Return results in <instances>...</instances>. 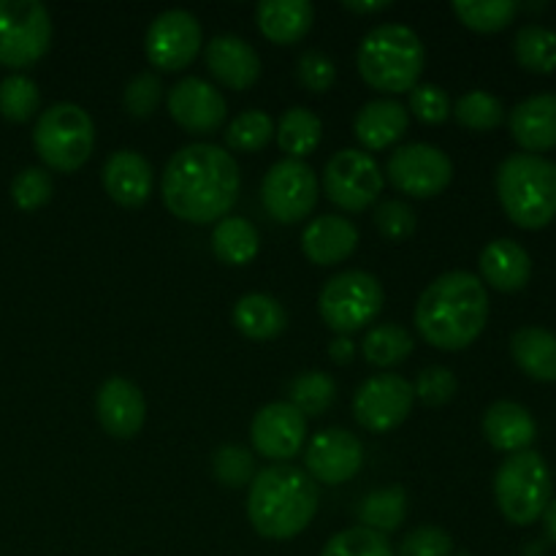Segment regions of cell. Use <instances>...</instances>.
<instances>
[{
	"mask_svg": "<svg viewBox=\"0 0 556 556\" xmlns=\"http://www.w3.org/2000/svg\"><path fill=\"white\" fill-rule=\"evenodd\" d=\"M239 166L231 152L217 144H188L163 168L161 195L179 220L206 226L223 220L239 195Z\"/></svg>",
	"mask_w": 556,
	"mask_h": 556,
	"instance_id": "cell-1",
	"label": "cell"
},
{
	"mask_svg": "<svg viewBox=\"0 0 556 556\" xmlns=\"http://www.w3.org/2000/svg\"><path fill=\"white\" fill-rule=\"evenodd\" d=\"M486 286L470 271H445L418 296L416 326L424 340L440 351L470 348L486 329Z\"/></svg>",
	"mask_w": 556,
	"mask_h": 556,
	"instance_id": "cell-2",
	"label": "cell"
},
{
	"mask_svg": "<svg viewBox=\"0 0 556 556\" xmlns=\"http://www.w3.org/2000/svg\"><path fill=\"white\" fill-rule=\"evenodd\" d=\"M320 505L318 483L293 465H271L250 483L248 519L261 538L291 541L309 527Z\"/></svg>",
	"mask_w": 556,
	"mask_h": 556,
	"instance_id": "cell-3",
	"label": "cell"
},
{
	"mask_svg": "<svg viewBox=\"0 0 556 556\" xmlns=\"http://www.w3.org/2000/svg\"><path fill=\"white\" fill-rule=\"evenodd\" d=\"M424 63L427 49L421 38L400 22L372 27L358 43V74L378 92H410L421 79Z\"/></svg>",
	"mask_w": 556,
	"mask_h": 556,
	"instance_id": "cell-4",
	"label": "cell"
},
{
	"mask_svg": "<svg viewBox=\"0 0 556 556\" xmlns=\"http://www.w3.org/2000/svg\"><path fill=\"white\" fill-rule=\"evenodd\" d=\"M497 195L516 226L546 228L556 217V163L532 152L505 157L497 168Z\"/></svg>",
	"mask_w": 556,
	"mask_h": 556,
	"instance_id": "cell-5",
	"label": "cell"
},
{
	"mask_svg": "<svg viewBox=\"0 0 556 556\" xmlns=\"http://www.w3.org/2000/svg\"><path fill=\"white\" fill-rule=\"evenodd\" d=\"M552 494V472L543 456L532 448L505 456L494 476V500L500 514L516 527L535 525L546 514Z\"/></svg>",
	"mask_w": 556,
	"mask_h": 556,
	"instance_id": "cell-6",
	"label": "cell"
},
{
	"mask_svg": "<svg viewBox=\"0 0 556 556\" xmlns=\"http://www.w3.org/2000/svg\"><path fill=\"white\" fill-rule=\"evenodd\" d=\"M33 147L49 168L71 174L85 166L96 147L92 117L76 103H54L43 109L33 128Z\"/></svg>",
	"mask_w": 556,
	"mask_h": 556,
	"instance_id": "cell-7",
	"label": "cell"
},
{
	"mask_svg": "<svg viewBox=\"0 0 556 556\" xmlns=\"http://www.w3.org/2000/svg\"><path fill=\"white\" fill-rule=\"evenodd\" d=\"M383 302L386 293L378 277L362 269H348L326 282L318 296V309L326 326L340 337H348L372 324L383 309Z\"/></svg>",
	"mask_w": 556,
	"mask_h": 556,
	"instance_id": "cell-8",
	"label": "cell"
},
{
	"mask_svg": "<svg viewBox=\"0 0 556 556\" xmlns=\"http://www.w3.org/2000/svg\"><path fill=\"white\" fill-rule=\"evenodd\" d=\"M52 43V16L38 0H0V65L30 68Z\"/></svg>",
	"mask_w": 556,
	"mask_h": 556,
	"instance_id": "cell-9",
	"label": "cell"
},
{
	"mask_svg": "<svg viewBox=\"0 0 556 556\" xmlns=\"http://www.w3.org/2000/svg\"><path fill=\"white\" fill-rule=\"evenodd\" d=\"M383 168L369 152L340 150L324 168V193L345 212H364L383 193Z\"/></svg>",
	"mask_w": 556,
	"mask_h": 556,
	"instance_id": "cell-10",
	"label": "cell"
},
{
	"mask_svg": "<svg viewBox=\"0 0 556 556\" xmlns=\"http://www.w3.org/2000/svg\"><path fill=\"white\" fill-rule=\"evenodd\" d=\"M318 177L304 161L282 157L266 172L261 182V201L277 223L304 220L318 204Z\"/></svg>",
	"mask_w": 556,
	"mask_h": 556,
	"instance_id": "cell-11",
	"label": "cell"
},
{
	"mask_svg": "<svg viewBox=\"0 0 556 556\" xmlns=\"http://www.w3.org/2000/svg\"><path fill=\"white\" fill-rule=\"evenodd\" d=\"M391 185L413 199H434L454 179V163L434 144H405L391 152L386 163Z\"/></svg>",
	"mask_w": 556,
	"mask_h": 556,
	"instance_id": "cell-12",
	"label": "cell"
},
{
	"mask_svg": "<svg viewBox=\"0 0 556 556\" xmlns=\"http://www.w3.org/2000/svg\"><path fill=\"white\" fill-rule=\"evenodd\" d=\"M413 383L402 375L383 372L364 380L353 396V416L369 432H391L407 421L413 410Z\"/></svg>",
	"mask_w": 556,
	"mask_h": 556,
	"instance_id": "cell-13",
	"label": "cell"
},
{
	"mask_svg": "<svg viewBox=\"0 0 556 556\" xmlns=\"http://www.w3.org/2000/svg\"><path fill=\"white\" fill-rule=\"evenodd\" d=\"M201 38V25L190 11L168 9L157 14L147 30V60L161 71H182L199 54Z\"/></svg>",
	"mask_w": 556,
	"mask_h": 556,
	"instance_id": "cell-14",
	"label": "cell"
},
{
	"mask_svg": "<svg viewBox=\"0 0 556 556\" xmlns=\"http://www.w3.org/2000/svg\"><path fill=\"white\" fill-rule=\"evenodd\" d=\"M304 465H307V476L315 483L340 486V483L356 478L358 470H362V440L348 432V429H324L307 445Z\"/></svg>",
	"mask_w": 556,
	"mask_h": 556,
	"instance_id": "cell-15",
	"label": "cell"
},
{
	"mask_svg": "<svg viewBox=\"0 0 556 556\" xmlns=\"http://www.w3.org/2000/svg\"><path fill=\"white\" fill-rule=\"evenodd\" d=\"M250 438L261 456L288 462L302 451L304 438H307V418L291 402H271L255 413Z\"/></svg>",
	"mask_w": 556,
	"mask_h": 556,
	"instance_id": "cell-16",
	"label": "cell"
},
{
	"mask_svg": "<svg viewBox=\"0 0 556 556\" xmlns=\"http://www.w3.org/2000/svg\"><path fill=\"white\" fill-rule=\"evenodd\" d=\"M168 114L188 134L206 136L226 123L228 106L217 87L199 79V76H188V79L177 81L168 92Z\"/></svg>",
	"mask_w": 556,
	"mask_h": 556,
	"instance_id": "cell-17",
	"label": "cell"
},
{
	"mask_svg": "<svg viewBox=\"0 0 556 556\" xmlns=\"http://www.w3.org/2000/svg\"><path fill=\"white\" fill-rule=\"evenodd\" d=\"M96 416L103 432L117 440H130L141 432L147 418L144 394L128 378H109L98 389Z\"/></svg>",
	"mask_w": 556,
	"mask_h": 556,
	"instance_id": "cell-18",
	"label": "cell"
},
{
	"mask_svg": "<svg viewBox=\"0 0 556 556\" xmlns=\"http://www.w3.org/2000/svg\"><path fill=\"white\" fill-rule=\"evenodd\" d=\"M204 60L210 74L231 90H248L261 76L258 52L244 38L231 33L212 38L204 49Z\"/></svg>",
	"mask_w": 556,
	"mask_h": 556,
	"instance_id": "cell-19",
	"label": "cell"
},
{
	"mask_svg": "<svg viewBox=\"0 0 556 556\" xmlns=\"http://www.w3.org/2000/svg\"><path fill=\"white\" fill-rule=\"evenodd\" d=\"M103 188L114 204L125 210L147 204L152 193V166L144 155L134 150H117L103 163Z\"/></svg>",
	"mask_w": 556,
	"mask_h": 556,
	"instance_id": "cell-20",
	"label": "cell"
},
{
	"mask_svg": "<svg viewBox=\"0 0 556 556\" xmlns=\"http://www.w3.org/2000/svg\"><path fill=\"white\" fill-rule=\"evenodd\" d=\"M508 125L521 150L532 155L552 150L556 147V92H538L516 103Z\"/></svg>",
	"mask_w": 556,
	"mask_h": 556,
	"instance_id": "cell-21",
	"label": "cell"
},
{
	"mask_svg": "<svg viewBox=\"0 0 556 556\" xmlns=\"http://www.w3.org/2000/svg\"><path fill=\"white\" fill-rule=\"evenodd\" d=\"M483 434L492 448L503 454H519V451H530V445L535 443L538 424L525 405L500 400L483 413Z\"/></svg>",
	"mask_w": 556,
	"mask_h": 556,
	"instance_id": "cell-22",
	"label": "cell"
},
{
	"mask_svg": "<svg viewBox=\"0 0 556 556\" xmlns=\"http://www.w3.org/2000/svg\"><path fill=\"white\" fill-rule=\"evenodd\" d=\"M358 228L342 215H320L304 228L302 250L313 264L334 266L356 250Z\"/></svg>",
	"mask_w": 556,
	"mask_h": 556,
	"instance_id": "cell-23",
	"label": "cell"
},
{
	"mask_svg": "<svg viewBox=\"0 0 556 556\" xmlns=\"http://www.w3.org/2000/svg\"><path fill=\"white\" fill-rule=\"evenodd\" d=\"M478 264H481L483 280L503 293L521 291L532 277L530 253L519 242H514V239H494V242H489Z\"/></svg>",
	"mask_w": 556,
	"mask_h": 556,
	"instance_id": "cell-24",
	"label": "cell"
},
{
	"mask_svg": "<svg viewBox=\"0 0 556 556\" xmlns=\"http://www.w3.org/2000/svg\"><path fill=\"white\" fill-rule=\"evenodd\" d=\"M407 125H410L407 106H402L400 101H391V98H383V101H369L358 109L353 130H356V139L362 141L364 150L375 152L400 141L405 136Z\"/></svg>",
	"mask_w": 556,
	"mask_h": 556,
	"instance_id": "cell-25",
	"label": "cell"
},
{
	"mask_svg": "<svg viewBox=\"0 0 556 556\" xmlns=\"http://www.w3.org/2000/svg\"><path fill=\"white\" fill-rule=\"evenodd\" d=\"M261 33L271 43L291 47L309 33L315 22V9L309 0H264L255 9Z\"/></svg>",
	"mask_w": 556,
	"mask_h": 556,
	"instance_id": "cell-26",
	"label": "cell"
},
{
	"mask_svg": "<svg viewBox=\"0 0 556 556\" xmlns=\"http://www.w3.org/2000/svg\"><path fill=\"white\" fill-rule=\"evenodd\" d=\"M510 356L525 375L541 383L556 380V334L543 326H521L510 337Z\"/></svg>",
	"mask_w": 556,
	"mask_h": 556,
	"instance_id": "cell-27",
	"label": "cell"
},
{
	"mask_svg": "<svg viewBox=\"0 0 556 556\" xmlns=\"http://www.w3.org/2000/svg\"><path fill=\"white\" fill-rule=\"evenodd\" d=\"M233 326L248 340L266 342L286 331L288 313L269 293H248V296H242L233 304Z\"/></svg>",
	"mask_w": 556,
	"mask_h": 556,
	"instance_id": "cell-28",
	"label": "cell"
},
{
	"mask_svg": "<svg viewBox=\"0 0 556 556\" xmlns=\"http://www.w3.org/2000/svg\"><path fill=\"white\" fill-rule=\"evenodd\" d=\"M275 134L277 144H280L282 152H288V157L304 161V157L318 150L320 136H324V123H320V117L313 109L293 106L282 114Z\"/></svg>",
	"mask_w": 556,
	"mask_h": 556,
	"instance_id": "cell-29",
	"label": "cell"
},
{
	"mask_svg": "<svg viewBox=\"0 0 556 556\" xmlns=\"http://www.w3.org/2000/svg\"><path fill=\"white\" fill-rule=\"evenodd\" d=\"M258 231L244 217H223L212 231V250L228 266H244L258 255Z\"/></svg>",
	"mask_w": 556,
	"mask_h": 556,
	"instance_id": "cell-30",
	"label": "cell"
},
{
	"mask_svg": "<svg viewBox=\"0 0 556 556\" xmlns=\"http://www.w3.org/2000/svg\"><path fill=\"white\" fill-rule=\"evenodd\" d=\"M407 516V492L402 486H386L378 492L367 494L364 503L358 505V521L367 530L389 535L400 530Z\"/></svg>",
	"mask_w": 556,
	"mask_h": 556,
	"instance_id": "cell-31",
	"label": "cell"
},
{
	"mask_svg": "<svg viewBox=\"0 0 556 556\" xmlns=\"http://www.w3.org/2000/svg\"><path fill=\"white\" fill-rule=\"evenodd\" d=\"M514 54L521 68L532 74H552L556 71V33L535 22L519 27L514 38Z\"/></svg>",
	"mask_w": 556,
	"mask_h": 556,
	"instance_id": "cell-32",
	"label": "cell"
},
{
	"mask_svg": "<svg viewBox=\"0 0 556 556\" xmlns=\"http://www.w3.org/2000/svg\"><path fill=\"white\" fill-rule=\"evenodd\" d=\"M413 337L405 326L400 324H383V326H372V329L364 334L362 351L364 358L375 367H396V364L405 362L407 356L413 353Z\"/></svg>",
	"mask_w": 556,
	"mask_h": 556,
	"instance_id": "cell-33",
	"label": "cell"
},
{
	"mask_svg": "<svg viewBox=\"0 0 556 556\" xmlns=\"http://www.w3.org/2000/svg\"><path fill=\"white\" fill-rule=\"evenodd\" d=\"M456 16L465 27L478 33H497L514 22L519 3L514 0H456Z\"/></svg>",
	"mask_w": 556,
	"mask_h": 556,
	"instance_id": "cell-34",
	"label": "cell"
},
{
	"mask_svg": "<svg viewBox=\"0 0 556 556\" xmlns=\"http://www.w3.org/2000/svg\"><path fill=\"white\" fill-rule=\"evenodd\" d=\"M288 396H291V405L307 416H320V413L329 410L337 400V383L331 375L326 372H304L299 375L296 380L288 389Z\"/></svg>",
	"mask_w": 556,
	"mask_h": 556,
	"instance_id": "cell-35",
	"label": "cell"
},
{
	"mask_svg": "<svg viewBox=\"0 0 556 556\" xmlns=\"http://www.w3.org/2000/svg\"><path fill=\"white\" fill-rule=\"evenodd\" d=\"M275 139V119L261 109L237 114L226 128V144L237 152H258Z\"/></svg>",
	"mask_w": 556,
	"mask_h": 556,
	"instance_id": "cell-36",
	"label": "cell"
},
{
	"mask_svg": "<svg viewBox=\"0 0 556 556\" xmlns=\"http://www.w3.org/2000/svg\"><path fill=\"white\" fill-rule=\"evenodd\" d=\"M451 112H454V117L459 119V125H465L467 130H478V134L494 130L505 119L503 101L486 90L465 92V96L454 103Z\"/></svg>",
	"mask_w": 556,
	"mask_h": 556,
	"instance_id": "cell-37",
	"label": "cell"
},
{
	"mask_svg": "<svg viewBox=\"0 0 556 556\" xmlns=\"http://www.w3.org/2000/svg\"><path fill=\"white\" fill-rule=\"evenodd\" d=\"M38 103L41 92L30 76L14 74L0 81V114L9 123H27L38 112Z\"/></svg>",
	"mask_w": 556,
	"mask_h": 556,
	"instance_id": "cell-38",
	"label": "cell"
},
{
	"mask_svg": "<svg viewBox=\"0 0 556 556\" xmlns=\"http://www.w3.org/2000/svg\"><path fill=\"white\" fill-rule=\"evenodd\" d=\"M320 556H396L391 543L380 532L367 530V527H351L342 530L326 543Z\"/></svg>",
	"mask_w": 556,
	"mask_h": 556,
	"instance_id": "cell-39",
	"label": "cell"
},
{
	"mask_svg": "<svg viewBox=\"0 0 556 556\" xmlns=\"http://www.w3.org/2000/svg\"><path fill=\"white\" fill-rule=\"evenodd\" d=\"M212 470H215V478L223 486L242 489L253 483L255 459L242 445H223V448H217L215 459H212Z\"/></svg>",
	"mask_w": 556,
	"mask_h": 556,
	"instance_id": "cell-40",
	"label": "cell"
},
{
	"mask_svg": "<svg viewBox=\"0 0 556 556\" xmlns=\"http://www.w3.org/2000/svg\"><path fill=\"white\" fill-rule=\"evenodd\" d=\"M52 193V177H49V172H43V168L38 166L25 168V172L16 174L14 182H11V199H14V204L25 212L41 210L43 204H49Z\"/></svg>",
	"mask_w": 556,
	"mask_h": 556,
	"instance_id": "cell-41",
	"label": "cell"
},
{
	"mask_svg": "<svg viewBox=\"0 0 556 556\" xmlns=\"http://www.w3.org/2000/svg\"><path fill=\"white\" fill-rule=\"evenodd\" d=\"M163 98V81L157 74H150V71H141L134 79L125 85L123 92V106L130 117H150L157 106H161Z\"/></svg>",
	"mask_w": 556,
	"mask_h": 556,
	"instance_id": "cell-42",
	"label": "cell"
},
{
	"mask_svg": "<svg viewBox=\"0 0 556 556\" xmlns=\"http://www.w3.org/2000/svg\"><path fill=\"white\" fill-rule=\"evenodd\" d=\"M375 226L386 239L402 242V239H410L416 233V212L407 201L389 199L375 210Z\"/></svg>",
	"mask_w": 556,
	"mask_h": 556,
	"instance_id": "cell-43",
	"label": "cell"
},
{
	"mask_svg": "<svg viewBox=\"0 0 556 556\" xmlns=\"http://www.w3.org/2000/svg\"><path fill=\"white\" fill-rule=\"evenodd\" d=\"M456 389H459V380H456V375L451 369L427 367L418 375L416 386H413V394L427 407H443L454 400Z\"/></svg>",
	"mask_w": 556,
	"mask_h": 556,
	"instance_id": "cell-44",
	"label": "cell"
},
{
	"mask_svg": "<svg viewBox=\"0 0 556 556\" xmlns=\"http://www.w3.org/2000/svg\"><path fill=\"white\" fill-rule=\"evenodd\" d=\"M396 556H454V538L443 527H416L402 538Z\"/></svg>",
	"mask_w": 556,
	"mask_h": 556,
	"instance_id": "cell-45",
	"label": "cell"
},
{
	"mask_svg": "<svg viewBox=\"0 0 556 556\" xmlns=\"http://www.w3.org/2000/svg\"><path fill=\"white\" fill-rule=\"evenodd\" d=\"M296 76L309 92H326L337 81V65L320 49H307L296 60Z\"/></svg>",
	"mask_w": 556,
	"mask_h": 556,
	"instance_id": "cell-46",
	"label": "cell"
},
{
	"mask_svg": "<svg viewBox=\"0 0 556 556\" xmlns=\"http://www.w3.org/2000/svg\"><path fill=\"white\" fill-rule=\"evenodd\" d=\"M410 112L421 123L440 125L451 117V98L438 85H416L410 90Z\"/></svg>",
	"mask_w": 556,
	"mask_h": 556,
	"instance_id": "cell-47",
	"label": "cell"
},
{
	"mask_svg": "<svg viewBox=\"0 0 556 556\" xmlns=\"http://www.w3.org/2000/svg\"><path fill=\"white\" fill-rule=\"evenodd\" d=\"M348 11L353 14H378V11H386L391 5V0H342Z\"/></svg>",
	"mask_w": 556,
	"mask_h": 556,
	"instance_id": "cell-48",
	"label": "cell"
},
{
	"mask_svg": "<svg viewBox=\"0 0 556 556\" xmlns=\"http://www.w3.org/2000/svg\"><path fill=\"white\" fill-rule=\"evenodd\" d=\"M353 353H356V345H353L348 337H337V340L331 342V348H329L331 362H337V364H351Z\"/></svg>",
	"mask_w": 556,
	"mask_h": 556,
	"instance_id": "cell-49",
	"label": "cell"
},
{
	"mask_svg": "<svg viewBox=\"0 0 556 556\" xmlns=\"http://www.w3.org/2000/svg\"><path fill=\"white\" fill-rule=\"evenodd\" d=\"M543 521H546L548 538L556 543V497H552V503H548L546 514H543Z\"/></svg>",
	"mask_w": 556,
	"mask_h": 556,
	"instance_id": "cell-50",
	"label": "cell"
}]
</instances>
